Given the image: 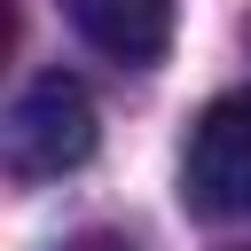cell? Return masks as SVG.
Instances as JSON below:
<instances>
[{
    "mask_svg": "<svg viewBox=\"0 0 251 251\" xmlns=\"http://www.w3.org/2000/svg\"><path fill=\"white\" fill-rule=\"evenodd\" d=\"M94 94L71 71H39L8 110V173L16 180H63L94 157Z\"/></svg>",
    "mask_w": 251,
    "mask_h": 251,
    "instance_id": "1",
    "label": "cell"
},
{
    "mask_svg": "<svg viewBox=\"0 0 251 251\" xmlns=\"http://www.w3.org/2000/svg\"><path fill=\"white\" fill-rule=\"evenodd\" d=\"M180 188L204 220H251V94H220L188 126Z\"/></svg>",
    "mask_w": 251,
    "mask_h": 251,
    "instance_id": "2",
    "label": "cell"
},
{
    "mask_svg": "<svg viewBox=\"0 0 251 251\" xmlns=\"http://www.w3.org/2000/svg\"><path fill=\"white\" fill-rule=\"evenodd\" d=\"M63 16L110 63H157L173 47V0H63Z\"/></svg>",
    "mask_w": 251,
    "mask_h": 251,
    "instance_id": "3",
    "label": "cell"
},
{
    "mask_svg": "<svg viewBox=\"0 0 251 251\" xmlns=\"http://www.w3.org/2000/svg\"><path fill=\"white\" fill-rule=\"evenodd\" d=\"M63 251H141V243H133V235H118V227H78Z\"/></svg>",
    "mask_w": 251,
    "mask_h": 251,
    "instance_id": "4",
    "label": "cell"
}]
</instances>
